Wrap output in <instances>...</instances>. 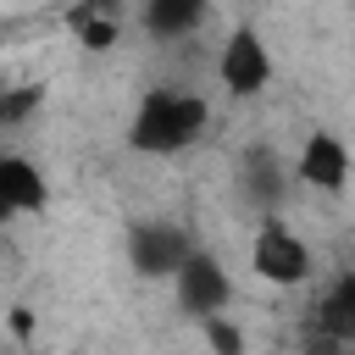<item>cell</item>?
Segmentation results:
<instances>
[{"mask_svg":"<svg viewBox=\"0 0 355 355\" xmlns=\"http://www.w3.org/2000/svg\"><path fill=\"white\" fill-rule=\"evenodd\" d=\"M205 122H211V105L189 89H172V83H155L139 94L133 105V122H128V144L139 155H183L205 139Z\"/></svg>","mask_w":355,"mask_h":355,"instance_id":"obj_1","label":"cell"},{"mask_svg":"<svg viewBox=\"0 0 355 355\" xmlns=\"http://www.w3.org/2000/svg\"><path fill=\"white\" fill-rule=\"evenodd\" d=\"M250 266H255V277H266V283H277V288H300V283L311 277V244H305L288 222L266 216V222L255 227V239H250Z\"/></svg>","mask_w":355,"mask_h":355,"instance_id":"obj_2","label":"cell"},{"mask_svg":"<svg viewBox=\"0 0 355 355\" xmlns=\"http://www.w3.org/2000/svg\"><path fill=\"white\" fill-rule=\"evenodd\" d=\"M216 78H222V89H227L233 100H255V94H266V83H272V50H266V39H261L250 22H239V28L222 39Z\"/></svg>","mask_w":355,"mask_h":355,"instance_id":"obj_3","label":"cell"},{"mask_svg":"<svg viewBox=\"0 0 355 355\" xmlns=\"http://www.w3.org/2000/svg\"><path fill=\"white\" fill-rule=\"evenodd\" d=\"M172 288H178V311L205 322V316H227V300H233V277L222 272L216 255L205 250H189V261L172 272Z\"/></svg>","mask_w":355,"mask_h":355,"instance_id":"obj_4","label":"cell"},{"mask_svg":"<svg viewBox=\"0 0 355 355\" xmlns=\"http://www.w3.org/2000/svg\"><path fill=\"white\" fill-rule=\"evenodd\" d=\"M189 233L178 222H133L128 227V266L139 277H172L189 261Z\"/></svg>","mask_w":355,"mask_h":355,"instance_id":"obj_5","label":"cell"},{"mask_svg":"<svg viewBox=\"0 0 355 355\" xmlns=\"http://www.w3.org/2000/svg\"><path fill=\"white\" fill-rule=\"evenodd\" d=\"M288 178H300V183H311V189H322V194H344V183H349V144H344L338 133L316 128V133L300 144V161H294Z\"/></svg>","mask_w":355,"mask_h":355,"instance_id":"obj_6","label":"cell"},{"mask_svg":"<svg viewBox=\"0 0 355 355\" xmlns=\"http://www.w3.org/2000/svg\"><path fill=\"white\" fill-rule=\"evenodd\" d=\"M239 189H244V200H250L261 216H272V211L283 205V194H288V166H283V155H277L272 144H250L244 161H239Z\"/></svg>","mask_w":355,"mask_h":355,"instance_id":"obj_7","label":"cell"},{"mask_svg":"<svg viewBox=\"0 0 355 355\" xmlns=\"http://www.w3.org/2000/svg\"><path fill=\"white\" fill-rule=\"evenodd\" d=\"M44 200H50V183H44V172L28 161V155H0V205L11 211V216H28V211H44Z\"/></svg>","mask_w":355,"mask_h":355,"instance_id":"obj_8","label":"cell"},{"mask_svg":"<svg viewBox=\"0 0 355 355\" xmlns=\"http://www.w3.org/2000/svg\"><path fill=\"white\" fill-rule=\"evenodd\" d=\"M139 22H144V33L150 39H189L200 22H205V0H150L144 11H139Z\"/></svg>","mask_w":355,"mask_h":355,"instance_id":"obj_9","label":"cell"},{"mask_svg":"<svg viewBox=\"0 0 355 355\" xmlns=\"http://www.w3.org/2000/svg\"><path fill=\"white\" fill-rule=\"evenodd\" d=\"M316 333L333 338V344H349V338H355V272H338L333 288L322 294V305H316Z\"/></svg>","mask_w":355,"mask_h":355,"instance_id":"obj_10","label":"cell"},{"mask_svg":"<svg viewBox=\"0 0 355 355\" xmlns=\"http://www.w3.org/2000/svg\"><path fill=\"white\" fill-rule=\"evenodd\" d=\"M67 28H72V33H78V44H89V50H111V44H116V33H122L116 11H111V6H100V0L72 6V11H67Z\"/></svg>","mask_w":355,"mask_h":355,"instance_id":"obj_11","label":"cell"},{"mask_svg":"<svg viewBox=\"0 0 355 355\" xmlns=\"http://www.w3.org/2000/svg\"><path fill=\"white\" fill-rule=\"evenodd\" d=\"M200 333H205L211 355H244V333H239V322H227V316H205Z\"/></svg>","mask_w":355,"mask_h":355,"instance_id":"obj_12","label":"cell"},{"mask_svg":"<svg viewBox=\"0 0 355 355\" xmlns=\"http://www.w3.org/2000/svg\"><path fill=\"white\" fill-rule=\"evenodd\" d=\"M39 89H11V94H0V122H28L33 111H39Z\"/></svg>","mask_w":355,"mask_h":355,"instance_id":"obj_13","label":"cell"},{"mask_svg":"<svg viewBox=\"0 0 355 355\" xmlns=\"http://www.w3.org/2000/svg\"><path fill=\"white\" fill-rule=\"evenodd\" d=\"M6 222H11V211H6V205H0V227H6Z\"/></svg>","mask_w":355,"mask_h":355,"instance_id":"obj_14","label":"cell"}]
</instances>
